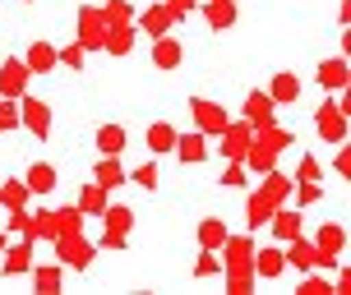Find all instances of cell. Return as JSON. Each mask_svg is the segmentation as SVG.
<instances>
[{
    "mask_svg": "<svg viewBox=\"0 0 351 295\" xmlns=\"http://www.w3.org/2000/svg\"><path fill=\"white\" fill-rule=\"evenodd\" d=\"M106 28H111V23L102 18V5H84V10H79V47H84V51H102Z\"/></svg>",
    "mask_w": 351,
    "mask_h": 295,
    "instance_id": "1",
    "label": "cell"
},
{
    "mask_svg": "<svg viewBox=\"0 0 351 295\" xmlns=\"http://www.w3.org/2000/svg\"><path fill=\"white\" fill-rule=\"evenodd\" d=\"M190 116H194V129H199V134H213V139H217V134L231 125V116L217 102H208V97H194V102H190Z\"/></svg>",
    "mask_w": 351,
    "mask_h": 295,
    "instance_id": "2",
    "label": "cell"
},
{
    "mask_svg": "<svg viewBox=\"0 0 351 295\" xmlns=\"http://www.w3.org/2000/svg\"><path fill=\"white\" fill-rule=\"evenodd\" d=\"M56 259H60V268H88L93 263V244L79 231H65V235H56Z\"/></svg>",
    "mask_w": 351,
    "mask_h": 295,
    "instance_id": "3",
    "label": "cell"
},
{
    "mask_svg": "<svg viewBox=\"0 0 351 295\" xmlns=\"http://www.w3.org/2000/svg\"><path fill=\"white\" fill-rule=\"evenodd\" d=\"M347 111H351L347 97H342V102H333V106H324V111L315 116V129L328 143H347Z\"/></svg>",
    "mask_w": 351,
    "mask_h": 295,
    "instance_id": "4",
    "label": "cell"
},
{
    "mask_svg": "<svg viewBox=\"0 0 351 295\" xmlns=\"http://www.w3.org/2000/svg\"><path fill=\"white\" fill-rule=\"evenodd\" d=\"M217 148H222V157L227 162H245V153H250V143H254V125L250 120H241V125H227L222 134H217Z\"/></svg>",
    "mask_w": 351,
    "mask_h": 295,
    "instance_id": "5",
    "label": "cell"
},
{
    "mask_svg": "<svg viewBox=\"0 0 351 295\" xmlns=\"http://www.w3.org/2000/svg\"><path fill=\"white\" fill-rule=\"evenodd\" d=\"M222 254H227L222 259L227 272H254V240L250 235H227L222 240Z\"/></svg>",
    "mask_w": 351,
    "mask_h": 295,
    "instance_id": "6",
    "label": "cell"
},
{
    "mask_svg": "<svg viewBox=\"0 0 351 295\" xmlns=\"http://www.w3.org/2000/svg\"><path fill=\"white\" fill-rule=\"evenodd\" d=\"M33 249H37L33 235H23L19 244H5V254H0V272H5V277H23V272L33 268Z\"/></svg>",
    "mask_w": 351,
    "mask_h": 295,
    "instance_id": "7",
    "label": "cell"
},
{
    "mask_svg": "<svg viewBox=\"0 0 351 295\" xmlns=\"http://www.w3.org/2000/svg\"><path fill=\"white\" fill-rule=\"evenodd\" d=\"M19 125H28L37 139H47L51 134V106L42 102V97H23L19 102Z\"/></svg>",
    "mask_w": 351,
    "mask_h": 295,
    "instance_id": "8",
    "label": "cell"
},
{
    "mask_svg": "<svg viewBox=\"0 0 351 295\" xmlns=\"http://www.w3.org/2000/svg\"><path fill=\"white\" fill-rule=\"evenodd\" d=\"M28 79H33V74H28L23 60H5V65H0V97H23V92H28Z\"/></svg>",
    "mask_w": 351,
    "mask_h": 295,
    "instance_id": "9",
    "label": "cell"
},
{
    "mask_svg": "<svg viewBox=\"0 0 351 295\" xmlns=\"http://www.w3.org/2000/svg\"><path fill=\"white\" fill-rule=\"evenodd\" d=\"M180 162H190V166H199L204 157H208V134H199V129H190V134H176V148H171Z\"/></svg>",
    "mask_w": 351,
    "mask_h": 295,
    "instance_id": "10",
    "label": "cell"
},
{
    "mask_svg": "<svg viewBox=\"0 0 351 295\" xmlns=\"http://www.w3.org/2000/svg\"><path fill=\"white\" fill-rule=\"evenodd\" d=\"M180 60H185V47H180L171 33L153 37V65H158V70H176Z\"/></svg>",
    "mask_w": 351,
    "mask_h": 295,
    "instance_id": "11",
    "label": "cell"
},
{
    "mask_svg": "<svg viewBox=\"0 0 351 295\" xmlns=\"http://www.w3.org/2000/svg\"><path fill=\"white\" fill-rule=\"evenodd\" d=\"M342 249H347V231H342V222L319 226V235H315V254H333V259H342Z\"/></svg>",
    "mask_w": 351,
    "mask_h": 295,
    "instance_id": "12",
    "label": "cell"
},
{
    "mask_svg": "<svg viewBox=\"0 0 351 295\" xmlns=\"http://www.w3.org/2000/svg\"><path fill=\"white\" fill-rule=\"evenodd\" d=\"M139 28L148 37H162V33H171V28H176V14L167 10V5H148V10L139 14Z\"/></svg>",
    "mask_w": 351,
    "mask_h": 295,
    "instance_id": "13",
    "label": "cell"
},
{
    "mask_svg": "<svg viewBox=\"0 0 351 295\" xmlns=\"http://www.w3.org/2000/svg\"><path fill=\"white\" fill-rule=\"evenodd\" d=\"M268 97H273V106H291L300 97V79L291 70H282L273 74V84H268Z\"/></svg>",
    "mask_w": 351,
    "mask_h": 295,
    "instance_id": "14",
    "label": "cell"
},
{
    "mask_svg": "<svg viewBox=\"0 0 351 295\" xmlns=\"http://www.w3.org/2000/svg\"><path fill=\"white\" fill-rule=\"evenodd\" d=\"M134 37H139V28H134V23H116V28H106L102 51H111V55H130V51H134Z\"/></svg>",
    "mask_w": 351,
    "mask_h": 295,
    "instance_id": "15",
    "label": "cell"
},
{
    "mask_svg": "<svg viewBox=\"0 0 351 295\" xmlns=\"http://www.w3.org/2000/svg\"><path fill=\"white\" fill-rule=\"evenodd\" d=\"M282 272H287V254H282V249H254V277L273 281V277H282Z\"/></svg>",
    "mask_w": 351,
    "mask_h": 295,
    "instance_id": "16",
    "label": "cell"
},
{
    "mask_svg": "<svg viewBox=\"0 0 351 295\" xmlns=\"http://www.w3.org/2000/svg\"><path fill=\"white\" fill-rule=\"evenodd\" d=\"M23 65H28V74H51L60 60H56V47H51V42H33V47H28V55H23Z\"/></svg>",
    "mask_w": 351,
    "mask_h": 295,
    "instance_id": "17",
    "label": "cell"
},
{
    "mask_svg": "<svg viewBox=\"0 0 351 295\" xmlns=\"http://www.w3.org/2000/svg\"><path fill=\"white\" fill-rule=\"evenodd\" d=\"M259 194L268 198V203H273V208H282V203L291 198V180H287L282 171H263V185H259Z\"/></svg>",
    "mask_w": 351,
    "mask_h": 295,
    "instance_id": "18",
    "label": "cell"
},
{
    "mask_svg": "<svg viewBox=\"0 0 351 295\" xmlns=\"http://www.w3.org/2000/svg\"><path fill=\"white\" fill-rule=\"evenodd\" d=\"M23 185H28V194H51L56 190V166L51 162H33L28 175H23Z\"/></svg>",
    "mask_w": 351,
    "mask_h": 295,
    "instance_id": "19",
    "label": "cell"
},
{
    "mask_svg": "<svg viewBox=\"0 0 351 295\" xmlns=\"http://www.w3.org/2000/svg\"><path fill=\"white\" fill-rule=\"evenodd\" d=\"M268 226H273V235H278V240H291V235H300V212L282 203V208H273Z\"/></svg>",
    "mask_w": 351,
    "mask_h": 295,
    "instance_id": "20",
    "label": "cell"
},
{
    "mask_svg": "<svg viewBox=\"0 0 351 295\" xmlns=\"http://www.w3.org/2000/svg\"><path fill=\"white\" fill-rule=\"evenodd\" d=\"M204 18H208V28H231L236 23V0H204Z\"/></svg>",
    "mask_w": 351,
    "mask_h": 295,
    "instance_id": "21",
    "label": "cell"
},
{
    "mask_svg": "<svg viewBox=\"0 0 351 295\" xmlns=\"http://www.w3.org/2000/svg\"><path fill=\"white\" fill-rule=\"evenodd\" d=\"M194 235H199V249H222V240H227V222H222V217H204Z\"/></svg>",
    "mask_w": 351,
    "mask_h": 295,
    "instance_id": "22",
    "label": "cell"
},
{
    "mask_svg": "<svg viewBox=\"0 0 351 295\" xmlns=\"http://www.w3.org/2000/svg\"><path fill=\"white\" fill-rule=\"evenodd\" d=\"M278 166V153L268 148V143H250V153H245V171H254V175H263V171H273Z\"/></svg>",
    "mask_w": 351,
    "mask_h": 295,
    "instance_id": "23",
    "label": "cell"
},
{
    "mask_svg": "<svg viewBox=\"0 0 351 295\" xmlns=\"http://www.w3.org/2000/svg\"><path fill=\"white\" fill-rule=\"evenodd\" d=\"M245 120L254 125V129L273 120V97H268V92H250L245 97Z\"/></svg>",
    "mask_w": 351,
    "mask_h": 295,
    "instance_id": "24",
    "label": "cell"
},
{
    "mask_svg": "<svg viewBox=\"0 0 351 295\" xmlns=\"http://www.w3.org/2000/svg\"><path fill=\"white\" fill-rule=\"evenodd\" d=\"M74 208L84 212V217H102V208H106V190L97 185V180H93V185H84V190H79V203H74Z\"/></svg>",
    "mask_w": 351,
    "mask_h": 295,
    "instance_id": "25",
    "label": "cell"
},
{
    "mask_svg": "<svg viewBox=\"0 0 351 295\" xmlns=\"http://www.w3.org/2000/svg\"><path fill=\"white\" fill-rule=\"evenodd\" d=\"M33 272V291L37 295H56L60 291V281H65V268L56 263V268H28Z\"/></svg>",
    "mask_w": 351,
    "mask_h": 295,
    "instance_id": "26",
    "label": "cell"
},
{
    "mask_svg": "<svg viewBox=\"0 0 351 295\" xmlns=\"http://www.w3.org/2000/svg\"><path fill=\"white\" fill-rule=\"evenodd\" d=\"M97 153L102 157H121L125 153V125H102V129H97Z\"/></svg>",
    "mask_w": 351,
    "mask_h": 295,
    "instance_id": "27",
    "label": "cell"
},
{
    "mask_svg": "<svg viewBox=\"0 0 351 295\" xmlns=\"http://www.w3.org/2000/svg\"><path fill=\"white\" fill-rule=\"evenodd\" d=\"M287 263L300 268V272H310V268H315V244L300 240V235H291V240H287Z\"/></svg>",
    "mask_w": 351,
    "mask_h": 295,
    "instance_id": "28",
    "label": "cell"
},
{
    "mask_svg": "<svg viewBox=\"0 0 351 295\" xmlns=\"http://www.w3.org/2000/svg\"><path fill=\"white\" fill-rule=\"evenodd\" d=\"M254 139L259 143H268V148H273V153H282V148H291V143H296V134H291V129H282V125H259V129H254Z\"/></svg>",
    "mask_w": 351,
    "mask_h": 295,
    "instance_id": "29",
    "label": "cell"
},
{
    "mask_svg": "<svg viewBox=\"0 0 351 295\" xmlns=\"http://www.w3.org/2000/svg\"><path fill=\"white\" fill-rule=\"evenodd\" d=\"M319 84L324 88H347V60H342V55H333V60H324V65H319V74H315Z\"/></svg>",
    "mask_w": 351,
    "mask_h": 295,
    "instance_id": "30",
    "label": "cell"
},
{
    "mask_svg": "<svg viewBox=\"0 0 351 295\" xmlns=\"http://www.w3.org/2000/svg\"><path fill=\"white\" fill-rule=\"evenodd\" d=\"M93 180H97V185H102L106 194H111V190H121V185H125L121 162H116V157H102V162H97V175H93Z\"/></svg>",
    "mask_w": 351,
    "mask_h": 295,
    "instance_id": "31",
    "label": "cell"
},
{
    "mask_svg": "<svg viewBox=\"0 0 351 295\" xmlns=\"http://www.w3.org/2000/svg\"><path fill=\"white\" fill-rule=\"evenodd\" d=\"M148 148H153V153H171V148H176V125L153 120V125H148Z\"/></svg>",
    "mask_w": 351,
    "mask_h": 295,
    "instance_id": "32",
    "label": "cell"
},
{
    "mask_svg": "<svg viewBox=\"0 0 351 295\" xmlns=\"http://www.w3.org/2000/svg\"><path fill=\"white\" fill-rule=\"evenodd\" d=\"M268 217H273V203H268L263 194H250V203H245V226H250V231H259V226H268Z\"/></svg>",
    "mask_w": 351,
    "mask_h": 295,
    "instance_id": "33",
    "label": "cell"
},
{
    "mask_svg": "<svg viewBox=\"0 0 351 295\" xmlns=\"http://www.w3.org/2000/svg\"><path fill=\"white\" fill-rule=\"evenodd\" d=\"M102 226H106V231H116V235H125V231L134 226V212L121 208V203H106V208H102Z\"/></svg>",
    "mask_w": 351,
    "mask_h": 295,
    "instance_id": "34",
    "label": "cell"
},
{
    "mask_svg": "<svg viewBox=\"0 0 351 295\" xmlns=\"http://www.w3.org/2000/svg\"><path fill=\"white\" fill-rule=\"evenodd\" d=\"M0 208H28V185L23 180H5L0 185Z\"/></svg>",
    "mask_w": 351,
    "mask_h": 295,
    "instance_id": "35",
    "label": "cell"
},
{
    "mask_svg": "<svg viewBox=\"0 0 351 295\" xmlns=\"http://www.w3.org/2000/svg\"><path fill=\"white\" fill-rule=\"evenodd\" d=\"M194 277H222V259H217V249H204V254H199Z\"/></svg>",
    "mask_w": 351,
    "mask_h": 295,
    "instance_id": "36",
    "label": "cell"
},
{
    "mask_svg": "<svg viewBox=\"0 0 351 295\" xmlns=\"http://www.w3.org/2000/svg\"><path fill=\"white\" fill-rule=\"evenodd\" d=\"M79 226H84V212H79V208H56V235L79 231Z\"/></svg>",
    "mask_w": 351,
    "mask_h": 295,
    "instance_id": "37",
    "label": "cell"
},
{
    "mask_svg": "<svg viewBox=\"0 0 351 295\" xmlns=\"http://www.w3.org/2000/svg\"><path fill=\"white\" fill-rule=\"evenodd\" d=\"M296 295H333V286H328V277H319L315 268H310V277L296 286Z\"/></svg>",
    "mask_w": 351,
    "mask_h": 295,
    "instance_id": "38",
    "label": "cell"
},
{
    "mask_svg": "<svg viewBox=\"0 0 351 295\" xmlns=\"http://www.w3.org/2000/svg\"><path fill=\"white\" fill-rule=\"evenodd\" d=\"M102 18L116 28V23H130V5L125 0H102Z\"/></svg>",
    "mask_w": 351,
    "mask_h": 295,
    "instance_id": "39",
    "label": "cell"
},
{
    "mask_svg": "<svg viewBox=\"0 0 351 295\" xmlns=\"http://www.w3.org/2000/svg\"><path fill=\"white\" fill-rule=\"evenodd\" d=\"M56 60H60V65H70V70H84L88 51L79 47V42H70V47H60V51H56Z\"/></svg>",
    "mask_w": 351,
    "mask_h": 295,
    "instance_id": "40",
    "label": "cell"
},
{
    "mask_svg": "<svg viewBox=\"0 0 351 295\" xmlns=\"http://www.w3.org/2000/svg\"><path fill=\"white\" fill-rule=\"evenodd\" d=\"M222 185H231V190H245V185H250L245 162H231V166H227V175H222Z\"/></svg>",
    "mask_w": 351,
    "mask_h": 295,
    "instance_id": "41",
    "label": "cell"
},
{
    "mask_svg": "<svg viewBox=\"0 0 351 295\" xmlns=\"http://www.w3.org/2000/svg\"><path fill=\"white\" fill-rule=\"evenodd\" d=\"M5 129H19V106H14V97H0V134Z\"/></svg>",
    "mask_w": 351,
    "mask_h": 295,
    "instance_id": "42",
    "label": "cell"
},
{
    "mask_svg": "<svg viewBox=\"0 0 351 295\" xmlns=\"http://www.w3.org/2000/svg\"><path fill=\"white\" fill-rule=\"evenodd\" d=\"M125 180H134L139 190H158V166L148 162V166H139V171H134V175H125Z\"/></svg>",
    "mask_w": 351,
    "mask_h": 295,
    "instance_id": "43",
    "label": "cell"
},
{
    "mask_svg": "<svg viewBox=\"0 0 351 295\" xmlns=\"http://www.w3.org/2000/svg\"><path fill=\"white\" fill-rule=\"evenodd\" d=\"M254 286V272H227V291L231 295H245Z\"/></svg>",
    "mask_w": 351,
    "mask_h": 295,
    "instance_id": "44",
    "label": "cell"
},
{
    "mask_svg": "<svg viewBox=\"0 0 351 295\" xmlns=\"http://www.w3.org/2000/svg\"><path fill=\"white\" fill-rule=\"evenodd\" d=\"M300 180H319V162L315 157H300V166H296V185Z\"/></svg>",
    "mask_w": 351,
    "mask_h": 295,
    "instance_id": "45",
    "label": "cell"
},
{
    "mask_svg": "<svg viewBox=\"0 0 351 295\" xmlns=\"http://www.w3.org/2000/svg\"><path fill=\"white\" fill-rule=\"evenodd\" d=\"M102 249H125V235H116V231H102Z\"/></svg>",
    "mask_w": 351,
    "mask_h": 295,
    "instance_id": "46",
    "label": "cell"
},
{
    "mask_svg": "<svg viewBox=\"0 0 351 295\" xmlns=\"http://www.w3.org/2000/svg\"><path fill=\"white\" fill-rule=\"evenodd\" d=\"M333 171H337V175H347V171H351V157H347V148H342V153H337V162H333Z\"/></svg>",
    "mask_w": 351,
    "mask_h": 295,
    "instance_id": "47",
    "label": "cell"
},
{
    "mask_svg": "<svg viewBox=\"0 0 351 295\" xmlns=\"http://www.w3.org/2000/svg\"><path fill=\"white\" fill-rule=\"evenodd\" d=\"M0 254H5V235H0Z\"/></svg>",
    "mask_w": 351,
    "mask_h": 295,
    "instance_id": "48",
    "label": "cell"
}]
</instances>
